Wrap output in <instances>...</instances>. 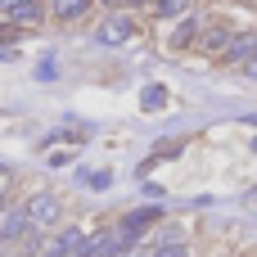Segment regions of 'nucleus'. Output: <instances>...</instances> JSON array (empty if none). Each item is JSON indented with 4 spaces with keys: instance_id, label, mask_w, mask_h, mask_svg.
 <instances>
[{
    "instance_id": "obj_10",
    "label": "nucleus",
    "mask_w": 257,
    "mask_h": 257,
    "mask_svg": "<svg viewBox=\"0 0 257 257\" xmlns=\"http://www.w3.org/2000/svg\"><path fill=\"white\" fill-rule=\"evenodd\" d=\"M154 9H158L163 18H185V9H190V0H154Z\"/></svg>"
},
{
    "instance_id": "obj_2",
    "label": "nucleus",
    "mask_w": 257,
    "mask_h": 257,
    "mask_svg": "<svg viewBox=\"0 0 257 257\" xmlns=\"http://www.w3.org/2000/svg\"><path fill=\"white\" fill-rule=\"evenodd\" d=\"M27 217H32V230L50 226V221L59 217V199H54V194H32V199H27Z\"/></svg>"
},
{
    "instance_id": "obj_5",
    "label": "nucleus",
    "mask_w": 257,
    "mask_h": 257,
    "mask_svg": "<svg viewBox=\"0 0 257 257\" xmlns=\"http://www.w3.org/2000/svg\"><path fill=\"white\" fill-rule=\"evenodd\" d=\"M9 23H41V0H0Z\"/></svg>"
},
{
    "instance_id": "obj_9",
    "label": "nucleus",
    "mask_w": 257,
    "mask_h": 257,
    "mask_svg": "<svg viewBox=\"0 0 257 257\" xmlns=\"http://www.w3.org/2000/svg\"><path fill=\"white\" fill-rule=\"evenodd\" d=\"M50 9H54V18L72 23V18H81V14L90 9V0H50Z\"/></svg>"
},
{
    "instance_id": "obj_12",
    "label": "nucleus",
    "mask_w": 257,
    "mask_h": 257,
    "mask_svg": "<svg viewBox=\"0 0 257 257\" xmlns=\"http://www.w3.org/2000/svg\"><path fill=\"white\" fill-rule=\"evenodd\" d=\"M149 257H185V244H181V239H167V244H158Z\"/></svg>"
},
{
    "instance_id": "obj_4",
    "label": "nucleus",
    "mask_w": 257,
    "mask_h": 257,
    "mask_svg": "<svg viewBox=\"0 0 257 257\" xmlns=\"http://www.w3.org/2000/svg\"><path fill=\"white\" fill-rule=\"evenodd\" d=\"M95 36H99V45H122V41H131V18L108 14V18H104V27H99Z\"/></svg>"
},
{
    "instance_id": "obj_7",
    "label": "nucleus",
    "mask_w": 257,
    "mask_h": 257,
    "mask_svg": "<svg viewBox=\"0 0 257 257\" xmlns=\"http://www.w3.org/2000/svg\"><path fill=\"white\" fill-rule=\"evenodd\" d=\"M27 226H32L27 208H9V212H5V226H0V239H5V244H14V239H18Z\"/></svg>"
},
{
    "instance_id": "obj_14",
    "label": "nucleus",
    "mask_w": 257,
    "mask_h": 257,
    "mask_svg": "<svg viewBox=\"0 0 257 257\" xmlns=\"http://www.w3.org/2000/svg\"><path fill=\"white\" fill-rule=\"evenodd\" d=\"M104 5H126V0H104Z\"/></svg>"
},
{
    "instance_id": "obj_1",
    "label": "nucleus",
    "mask_w": 257,
    "mask_h": 257,
    "mask_svg": "<svg viewBox=\"0 0 257 257\" xmlns=\"http://www.w3.org/2000/svg\"><path fill=\"white\" fill-rule=\"evenodd\" d=\"M131 244H126V235H122V226H113V230H99L86 248H81V257H117L126 253Z\"/></svg>"
},
{
    "instance_id": "obj_11",
    "label": "nucleus",
    "mask_w": 257,
    "mask_h": 257,
    "mask_svg": "<svg viewBox=\"0 0 257 257\" xmlns=\"http://www.w3.org/2000/svg\"><path fill=\"white\" fill-rule=\"evenodd\" d=\"M194 41V18H181V27L172 32V50H181V45H190Z\"/></svg>"
},
{
    "instance_id": "obj_8",
    "label": "nucleus",
    "mask_w": 257,
    "mask_h": 257,
    "mask_svg": "<svg viewBox=\"0 0 257 257\" xmlns=\"http://www.w3.org/2000/svg\"><path fill=\"white\" fill-rule=\"evenodd\" d=\"M140 108H145V113H163V108H167V86H158V81L145 86V90H140Z\"/></svg>"
},
{
    "instance_id": "obj_3",
    "label": "nucleus",
    "mask_w": 257,
    "mask_h": 257,
    "mask_svg": "<svg viewBox=\"0 0 257 257\" xmlns=\"http://www.w3.org/2000/svg\"><path fill=\"white\" fill-rule=\"evenodd\" d=\"M158 217H163L158 208H136V212H126V217H122V235H126V244H136L140 230H149Z\"/></svg>"
},
{
    "instance_id": "obj_13",
    "label": "nucleus",
    "mask_w": 257,
    "mask_h": 257,
    "mask_svg": "<svg viewBox=\"0 0 257 257\" xmlns=\"http://www.w3.org/2000/svg\"><path fill=\"white\" fill-rule=\"evenodd\" d=\"M108 181H113V172H90V176H86L90 190H108Z\"/></svg>"
},
{
    "instance_id": "obj_6",
    "label": "nucleus",
    "mask_w": 257,
    "mask_h": 257,
    "mask_svg": "<svg viewBox=\"0 0 257 257\" xmlns=\"http://www.w3.org/2000/svg\"><path fill=\"white\" fill-rule=\"evenodd\" d=\"M81 248H86V239H81V230L72 226V230H63V235L50 244V253H45V257H81Z\"/></svg>"
}]
</instances>
